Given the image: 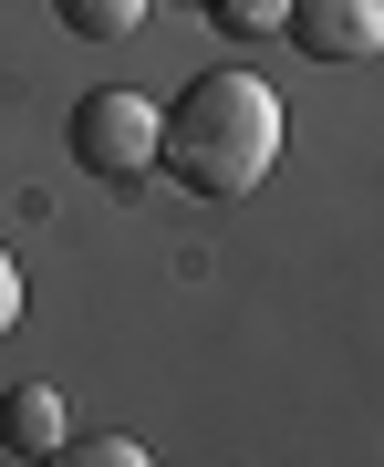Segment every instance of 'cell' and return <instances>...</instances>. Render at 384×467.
Wrapping results in <instances>:
<instances>
[{
  "label": "cell",
  "mask_w": 384,
  "mask_h": 467,
  "mask_svg": "<svg viewBox=\"0 0 384 467\" xmlns=\"http://www.w3.org/2000/svg\"><path fill=\"white\" fill-rule=\"evenodd\" d=\"M281 167V94L260 73L218 63L198 73L177 104H156V177H177L187 198H250V187Z\"/></svg>",
  "instance_id": "6da1fadb"
},
{
  "label": "cell",
  "mask_w": 384,
  "mask_h": 467,
  "mask_svg": "<svg viewBox=\"0 0 384 467\" xmlns=\"http://www.w3.org/2000/svg\"><path fill=\"white\" fill-rule=\"evenodd\" d=\"M63 146H73V167L94 187H135V177H156V104L125 94V84H94L63 115Z\"/></svg>",
  "instance_id": "7a4b0ae2"
},
{
  "label": "cell",
  "mask_w": 384,
  "mask_h": 467,
  "mask_svg": "<svg viewBox=\"0 0 384 467\" xmlns=\"http://www.w3.org/2000/svg\"><path fill=\"white\" fill-rule=\"evenodd\" d=\"M281 32L312 52V63H374L384 52V0H291Z\"/></svg>",
  "instance_id": "3957f363"
},
{
  "label": "cell",
  "mask_w": 384,
  "mask_h": 467,
  "mask_svg": "<svg viewBox=\"0 0 384 467\" xmlns=\"http://www.w3.org/2000/svg\"><path fill=\"white\" fill-rule=\"evenodd\" d=\"M63 447V395L52 384H11L0 395V457H52Z\"/></svg>",
  "instance_id": "277c9868"
},
{
  "label": "cell",
  "mask_w": 384,
  "mask_h": 467,
  "mask_svg": "<svg viewBox=\"0 0 384 467\" xmlns=\"http://www.w3.org/2000/svg\"><path fill=\"white\" fill-rule=\"evenodd\" d=\"M52 21H63L73 42H125L135 21H146V0H52Z\"/></svg>",
  "instance_id": "5b68a950"
},
{
  "label": "cell",
  "mask_w": 384,
  "mask_h": 467,
  "mask_svg": "<svg viewBox=\"0 0 384 467\" xmlns=\"http://www.w3.org/2000/svg\"><path fill=\"white\" fill-rule=\"evenodd\" d=\"M198 11L218 21V32H239V42H260V32H281V21H291V0H198Z\"/></svg>",
  "instance_id": "8992f818"
},
{
  "label": "cell",
  "mask_w": 384,
  "mask_h": 467,
  "mask_svg": "<svg viewBox=\"0 0 384 467\" xmlns=\"http://www.w3.org/2000/svg\"><path fill=\"white\" fill-rule=\"evenodd\" d=\"M52 457H73V467H146L135 436H84V447H52Z\"/></svg>",
  "instance_id": "52a82bcc"
},
{
  "label": "cell",
  "mask_w": 384,
  "mask_h": 467,
  "mask_svg": "<svg viewBox=\"0 0 384 467\" xmlns=\"http://www.w3.org/2000/svg\"><path fill=\"white\" fill-rule=\"evenodd\" d=\"M21 322V270H11V250H0V333Z\"/></svg>",
  "instance_id": "ba28073f"
}]
</instances>
